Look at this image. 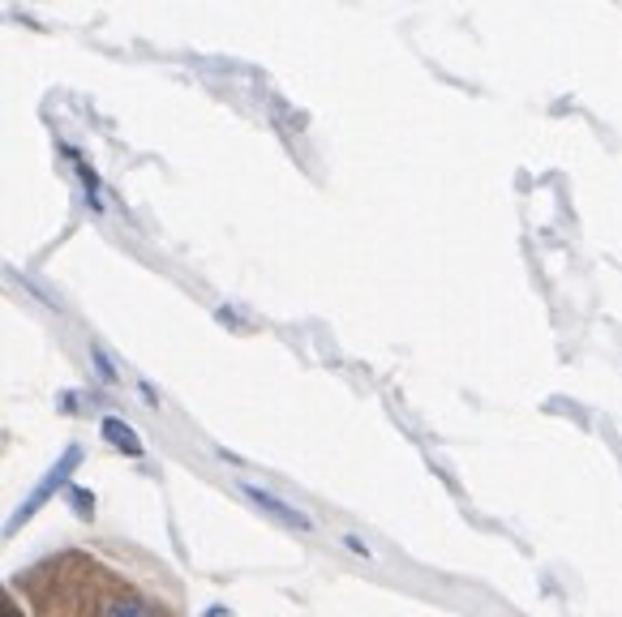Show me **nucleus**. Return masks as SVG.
Here are the masks:
<instances>
[{
  "label": "nucleus",
  "instance_id": "nucleus-1",
  "mask_svg": "<svg viewBox=\"0 0 622 617\" xmlns=\"http://www.w3.org/2000/svg\"><path fill=\"white\" fill-rule=\"evenodd\" d=\"M0 617H185L176 579L121 541H73L0 579Z\"/></svg>",
  "mask_w": 622,
  "mask_h": 617
},
{
  "label": "nucleus",
  "instance_id": "nucleus-3",
  "mask_svg": "<svg viewBox=\"0 0 622 617\" xmlns=\"http://www.w3.org/2000/svg\"><path fill=\"white\" fill-rule=\"evenodd\" d=\"M103 438H108V442H116L125 455H142V442H137V433H133V429H125L121 421H103Z\"/></svg>",
  "mask_w": 622,
  "mask_h": 617
},
{
  "label": "nucleus",
  "instance_id": "nucleus-2",
  "mask_svg": "<svg viewBox=\"0 0 622 617\" xmlns=\"http://www.w3.org/2000/svg\"><path fill=\"white\" fill-rule=\"evenodd\" d=\"M245 497H249L254 506H263L266 515H275V520H284V523H293V527H300V532H309V527H314L305 511H296V506H288V502H279V497H271V493H263V489H258V485H245Z\"/></svg>",
  "mask_w": 622,
  "mask_h": 617
}]
</instances>
